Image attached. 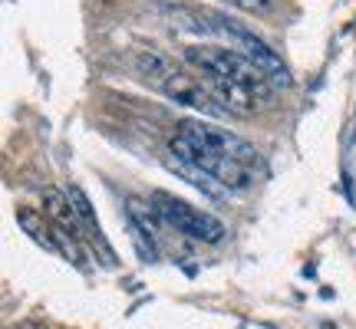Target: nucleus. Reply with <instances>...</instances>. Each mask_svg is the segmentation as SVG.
<instances>
[{
    "label": "nucleus",
    "mask_w": 356,
    "mask_h": 329,
    "mask_svg": "<svg viewBox=\"0 0 356 329\" xmlns=\"http://www.w3.org/2000/svg\"><path fill=\"white\" fill-rule=\"evenodd\" d=\"M185 63L202 73V83L234 115H251L257 106L274 99V86L241 50L234 47H185Z\"/></svg>",
    "instance_id": "1"
},
{
    "label": "nucleus",
    "mask_w": 356,
    "mask_h": 329,
    "mask_svg": "<svg viewBox=\"0 0 356 329\" xmlns=\"http://www.w3.org/2000/svg\"><path fill=\"white\" fill-rule=\"evenodd\" d=\"M13 329H43L40 323H24V326H13Z\"/></svg>",
    "instance_id": "12"
},
{
    "label": "nucleus",
    "mask_w": 356,
    "mask_h": 329,
    "mask_svg": "<svg viewBox=\"0 0 356 329\" xmlns=\"http://www.w3.org/2000/svg\"><path fill=\"white\" fill-rule=\"evenodd\" d=\"M178 135H185V139L198 142V145H211V149H225L228 155H234L238 162H244L248 168H254V171H261L264 168V158H261V152H257L251 142L238 139L231 128H221V126H211V122H181L178 126Z\"/></svg>",
    "instance_id": "5"
},
{
    "label": "nucleus",
    "mask_w": 356,
    "mask_h": 329,
    "mask_svg": "<svg viewBox=\"0 0 356 329\" xmlns=\"http://www.w3.org/2000/svg\"><path fill=\"white\" fill-rule=\"evenodd\" d=\"M152 204L159 208V214H162V221H165L168 228L178 230V234H185V237H191V241L221 244V241H225V234H228V230H225V224H221L215 214L191 208L188 201H181V198H175V194L155 191Z\"/></svg>",
    "instance_id": "4"
},
{
    "label": "nucleus",
    "mask_w": 356,
    "mask_h": 329,
    "mask_svg": "<svg viewBox=\"0 0 356 329\" xmlns=\"http://www.w3.org/2000/svg\"><path fill=\"white\" fill-rule=\"evenodd\" d=\"M181 17H191V10H178ZM198 20H208V13H198ZM191 30H198V33H218L215 24H188Z\"/></svg>",
    "instance_id": "11"
},
{
    "label": "nucleus",
    "mask_w": 356,
    "mask_h": 329,
    "mask_svg": "<svg viewBox=\"0 0 356 329\" xmlns=\"http://www.w3.org/2000/svg\"><path fill=\"white\" fill-rule=\"evenodd\" d=\"M159 86H162V92H165L172 102H178V106H188V109H198L202 115H231L228 106L218 99V96L204 86L202 79H191V76H185V73H178V69L168 79H162Z\"/></svg>",
    "instance_id": "6"
},
{
    "label": "nucleus",
    "mask_w": 356,
    "mask_h": 329,
    "mask_svg": "<svg viewBox=\"0 0 356 329\" xmlns=\"http://www.w3.org/2000/svg\"><path fill=\"white\" fill-rule=\"evenodd\" d=\"M168 152L181 158V162L188 164H198L202 171H208L211 178H218L231 194H248V191L257 185V171L254 168H248L244 162H238L234 155H228L225 149H211V145H198V142L185 139V135H178L168 142Z\"/></svg>",
    "instance_id": "2"
},
{
    "label": "nucleus",
    "mask_w": 356,
    "mask_h": 329,
    "mask_svg": "<svg viewBox=\"0 0 356 329\" xmlns=\"http://www.w3.org/2000/svg\"><path fill=\"white\" fill-rule=\"evenodd\" d=\"M126 214H129V221L136 224L139 230H145L149 237H159V230H162V214H159V208L155 204H145V201H139V198H129L126 201Z\"/></svg>",
    "instance_id": "9"
},
{
    "label": "nucleus",
    "mask_w": 356,
    "mask_h": 329,
    "mask_svg": "<svg viewBox=\"0 0 356 329\" xmlns=\"http://www.w3.org/2000/svg\"><path fill=\"white\" fill-rule=\"evenodd\" d=\"M231 7H238V10H248V13H267L270 10V0H225Z\"/></svg>",
    "instance_id": "10"
},
{
    "label": "nucleus",
    "mask_w": 356,
    "mask_h": 329,
    "mask_svg": "<svg viewBox=\"0 0 356 329\" xmlns=\"http://www.w3.org/2000/svg\"><path fill=\"white\" fill-rule=\"evenodd\" d=\"M168 168H172L175 175L185 178L188 185H195V188L202 191V194H208V198H215V201H221V198L228 194V188H225V185H221L218 178L208 175V171H202L198 164H188V162H181V158H175V155H172V158H168Z\"/></svg>",
    "instance_id": "8"
},
{
    "label": "nucleus",
    "mask_w": 356,
    "mask_h": 329,
    "mask_svg": "<svg viewBox=\"0 0 356 329\" xmlns=\"http://www.w3.org/2000/svg\"><path fill=\"white\" fill-rule=\"evenodd\" d=\"M43 208H47V217H50L56 228L70 234L73 241H79V234H83V221H79L76 208L70 201V194L60 188H47L43 191Z\"/></svg>",
    "instance_id": "7"
},
{
    "label": "nucleus",
    "mask_w": 356,
    "mask_h": 329,
    "mask_svg": "<svg viewBox=\"0 0 356 329\" xmlns=\"http://www.w3.org/2000/svg\"><path fill=\"white\" fill-rule=\"evenodd\" d=\"M211 17H215L218 33H225V37L234 40V50H241L244 56L264 73L270 86L274 89H291L293 86L291 69H287V63L277 56V50H270L264 40L257 37V33H251L248 26H241L238 20H228V17H221V13H211Z\"/></svg>",
    "instance_id": "3"
}]
</instances>
